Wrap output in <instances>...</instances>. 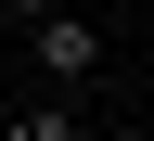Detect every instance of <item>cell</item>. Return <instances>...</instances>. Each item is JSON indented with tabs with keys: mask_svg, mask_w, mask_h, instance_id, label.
Masks as SVG:
<instances>
[{
	"mask_svg": "<svg viewBox=\"0 0 154 141\" xmlns=\"http://www.w3.org/2000/svg\"><path fill=\"white\" fill-rule=\"evenodd\" d=\"M26 38H38V64L64 77V90H90V77H103V26H90V13H64V0H51V13H26Z\"/></svg>",
	"mask_w": 154,
	"mask_h": 141,
	"instance_id": "cell-1",
	"label": "cell"
},
{
	"mask_svg": "<svg viewBox=\"0 0 154 141\" xmlns=\"http://www.w3.org/2000/svg\"><path fill=\"white\" fill-rule=\"evenodd\" d=\"M26 13H51V0H0V26H26Z\"/></svg>",
	"mask_w": 154,
	"mask_h": 141,
	"instance_id": "cell-2",
	"label": "cell"
}]
</instances>
